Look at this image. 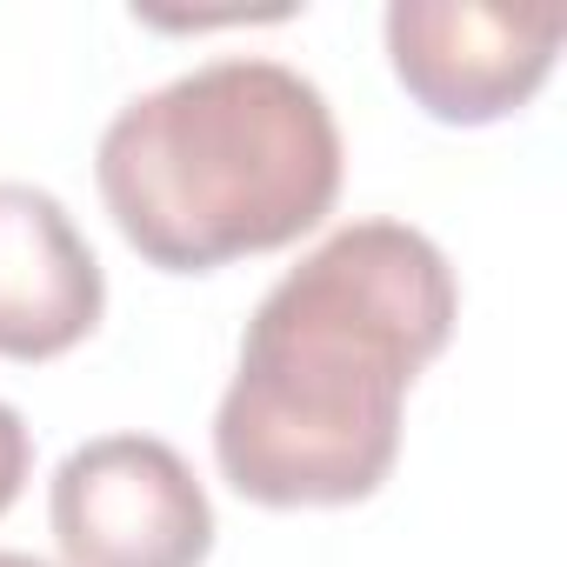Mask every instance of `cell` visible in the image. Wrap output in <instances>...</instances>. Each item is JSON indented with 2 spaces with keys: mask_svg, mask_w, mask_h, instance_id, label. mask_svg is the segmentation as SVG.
<instances>
[{
  "mask_svg": "<svg viewBox=\"0 0 567 567\" xmlns=\"http://www.w3.org/2000/svg\"><path fill=\"white\" fill-rule=\"evenodd\" d=\"M461 321L447 254L408 220H348L260 295L214 408L220 481L254 507H354L401 461L408 388Z\"/></svg>",
  "mask_w": 567,
  "mask_h": 567,
  "instance_id": "cell-1",
  "label": "cell"
},
{
  "mask_svg": "<svg viewBox=\"0 0 567 567\" xmlns=\"http://www.w3.org/2000/svg\"><path fill=\"white\" fill-rule=\"evenodd\" d=\"M341 167L328 94L267 54H220L127 101L94 147L121 240L161 274L295 247L334 214Z\"/></svg>",
  "mask_w": 567,
  "mask_h": 567,
  "instance_id": "cell-2",
  "label": "cell"
},
{
  "mask_svg": "<svg viewBox=\"0 0 567 567\" xmlns=\"http://www.w3.org/2000/svg\"><path fill=\"white\" fill-rule=\"evenodd\" d=\"M68 567H207L214 501L161 434H94L48 487Z\"/></svg>",
  "mask_w": 567,
  "mask_h": 567,
  "instance_id": "cell-3",
  "label": "cell"
},
{
  "mask_svg": "<svg viewBox=\"0 0 567 567\" xmlns=\"http://www.w3.org/2000/svg\"><path fill=\"white\" fill-rule=\"evenodd\" d=\"M388 68L408 101L441 127H494L520 114L554 61L567 14L560 8H487V0H394Z\"/></svg>",
  "mask_w": 567,
  "mask_h": 567,
  "instance_id": "cell-4",
  "label": "cell"
},
{
  "mask_svg": "<svg viewBox=\"0 0 567 567\" xmlns=\"http://www.w3.org/2000/svg\"><path fill=\"white\" fill-rule=\"evenodd\" d=\"M101 315L107 274L74 214L34 181H0V361H61Z\"/></svg>",
  "mask_w": 567,
  "mask_h": 567,
  "instance_id": "cell-5",
  "label": "cell"
},
{
  "mask_svg": "<svg viewBox=\"0 0 567 567\" xmlns=\"http://www.w3.org/2000/svg\"><path fill=\"white\" fill-rule=\"evenodd\" d=\"M28 474H34V434H28V421L8 401H0V514L21 501Z\"/></svg>",
  "mask_w": 567,
  "mask_h": 567,
  "instance_id": "cell-6",
  "label": "cell"
},
{
  "mask_svg": "<svg viewBox=\"0 0 567 567\" xmlns=\"http://www.w3.org/2000/svg\"><path fill=\"white\" fill-rule=\"evenodd\" d=\"M0 567H54V560H41V554H21V547H0Z\"/></svg>",
  "mask_w": 567,
  "mask_h": 567,
  "instance_id": "cell-7",
  "label": "cell"
}]
</instances>
